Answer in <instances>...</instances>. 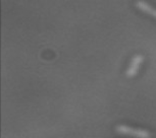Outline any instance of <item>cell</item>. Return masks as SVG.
Listing matches in <instances>:
<instances>
[{
  "instance_id": "6da1fadb",
  "label": "cell",
  "mask_w": 156,
  "mask_h": 138,
  "mask_svg": "<svg viewBox=\"0 0 156 138\" xmlns=\"http://www.w3.org/2000/svg\"><path fill=\"white\" fill-rule=\"evenodd\" d=\"M116 131L120 134H125V135H131V136H135L137 138H150L151 134L150 132L144 129H135L132 127H128L125 125H119L116 126Z\"/></svg>"
},
{
  "instance_id": "7a4b0ae2",
  "label": "cell",
  "mask_w": 156,
  "mask_h": 138,
  "mask_svg": "<svg viewBox=\"0 0 156 138\" xmlns=\"http://www.w3.org/2000/svg\"><path fill=\"white\" fill-rule=\"evenodd\" d=\"M143 61H144V56H142V55H135L131 61V63H129V66L128 70H126V75L128 77H132V76L136 75L138 69H139V67L142 64Z\"/></svg>"
},
{
  "instance_id": "3957f363",
  "label": "cell",
  "mask_w": 156,
  "mask_h": 138,
  "mask_svg": "<svg viewBox=\"0 0 156 138\" xmlns=\"http://www.w3.org/2000/svg\"><path fill=\"white\" fill-rule=\"evenodd\" d=\"M136 6L138 8H140L141 10L145 11V12H147V13H151V11L153 9V7L151 6V5H149L147 2L143 1V0H137V1H136Z\"/></svg>"
},
{
  "instance_id": "277c9868",
  "label": "cell",
  "mask_w": 156,
  "mask_h": 138,
  "mask_svg": "<svg viewBox=\"0 0 156 138\" xmlns=\"http://www.w3.org/2000/svg\"><path fill=\"white\" fill-rule=\"evenodd\" d=\"M150 14H152L153 16H155V17H156V9H155V8H153L152 11H151V13H150Z\"/></svg>"
}]
</instances>
